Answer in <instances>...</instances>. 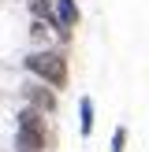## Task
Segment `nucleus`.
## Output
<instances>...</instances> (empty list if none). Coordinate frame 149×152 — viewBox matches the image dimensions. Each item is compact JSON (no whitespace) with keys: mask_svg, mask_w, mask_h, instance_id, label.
I'll use <instances>...</instances> for the list:
<instances>
[{"mask_svg":"<svg viewBox=\"0 0 149 152\" xmlns=\"http://www.w3.org/2000/svg\"><path fill=\"white\" fill-rule=\"evenodd\" d=\"M78 134H93V96H78Z\"/></svg>","mask_w":149,"mask_h":152,"instance_id":"nucleus-5","label":"nucleus"},{"mask_svg":"<svg viewBox=\"0 0 149 152\" xmlns=\"http://www.w3.org/2000/svg\"><path fill=\"white\" fill-rule=\"evenodd\" d=\"M127 148V126H116V134H112V148L108 152H123Z\"/></svg>","mask_w":149,"mask_h":152,"instance_id":"nucleus-7","label":"nucleus"},{"mask_svg":"<svg viewBox=\"0 0 149 152\" xmlns=\"http://www.w3.org/2000/svg\"><path fill=\"white\" fill-rule=\"evenodd\" d=\"M30 37H34V41H45V22H37V19H34V26H30Z\"/></svg>","mask_w":149,"mask_h":152,"instance_id":"nucleus-8","label":"nucleus"},{"mask_svg":"<svg viewBox=\"0 0 149 152\" xmlns=\"http://www.w3.org/2000/svg\"><path fill=\"white\" fill-rule=\"evenodd\" d=\"M74 26H78V4L74 0H56V22H52V30L60 37H67Z\"/></svg>","mask_w":149,"mask_h":152,"instance_id":"nucleus-4","label":"nucleus"},{"mask_svg":"<svg viewBox=\"0 0 149 152\" xmlns=\"http://www.w3.org/2000/svg\"><path fill=\"white\" fill-rule=\"evenodd\" d=\"M26 7H30V15H34L37 22H56V15H52V7H56V0H26Z\"/></svg>","mask_w":149,"mask_h":152,"instance_id":"nucleus-6","label":"nucleus"},{"mask_svg":"<svg viewBox=\"0 0 149 152\" xmlns=\"http://www.w3.org/2000/svg\"><path fill=\"white\" fill-rule=\"evenodd\" d=\"M22 63H26V71L37 74L45 86H52V89H63L67 86V59L60 56V52H49V48H45V52H30Z\"/></svg>","mask_w":149,"mask_h":152,"instance_id":"nucleus-2","label":"nucleus"},{"mask_svg":"<svg viewBox=\"0 0 149 152\" xmlns=\"http://www.w3.org/2000/svg\"><path fill=\"white\" fill-rule=\"evenodd\" d=\"M15 145L22 152H45L49 145V130H45V115L34 108H22L15 115Z\"/></svg>","mask_w":149,"mask_h":152,"instance_id":"nucleus-1","label":"nucleus"},{"mask_svg":"<svg viewBox=\"0 0 149 152\" xmlns=\"http://www.w3.org/2000/svg\"><path fill=\"white\" fill-rule=\"evenodd\" d=\"M19 93H22V100H26V108L41 111V115L56 108V96L49 93V86H45V82H26V86H22Z\"/></svg>","mask_w":149,"mask_h":152,"instance_id":"nucleus-3","label":"nucleus"}]
</instances>
